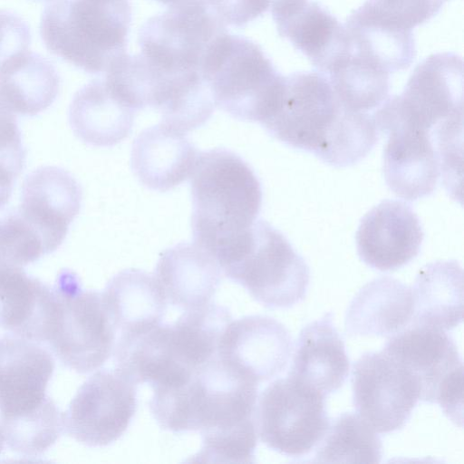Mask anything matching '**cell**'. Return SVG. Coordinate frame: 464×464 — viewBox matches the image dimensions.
Wrapping results in <instances>:
<instances>
[{
	"instance_id": "10",
	"label": "cell",
	"mask_w": 464,
	"mask_h": 464,
	"mask_svg": "<svg viewBox=\"0 0 464 464\" xmlns=\"http://www.w3.org/2000/svg\"><path fill=\"white\" fill-rule=\"evenodd\" d=\"M225 29L206 0H185L143 24L140 54L166 75L200 71L207 49Z\"/></svg>"
},
{
	"instance_id": "2",
	"label": "cell",
	"mask_w": 464,
	"mask_h": 464,
	"mask_svg": "<svg viewBox=\"0 0 464 464\" xmlns=\"http://www.w3.org/2000/svg\"><path fill=\"white\" fill-rule=\"evenodd\" d=\"M189 179L193 240L215 258L256 220L261 183L239 155L220 148L199 152Z\"/></svg>"
},
{
	"instance_id": "11",
	"label": "cell",
	"mask_w": 464,
	"mask_h": 464,
	"mask_svg": "<svg viewBox=\"0 0 464 464\" xmlns=\"http://www.w3.org/2000/svg\"><path fill=\"white\" fill-rule=\"evenodd\" d=\"M386 116L432 134L463 120V61L453 53H434L414 69L403 92L380 106Z\"/></svg>"
},
{
	"instance_id": "13",
	"label": "cell",
	"mask_w": 464,
	"mask_h": 464,
	"mask_svg": "<svg viewBox=\"0 0 464 464\" xmlns=\"http://www.w3.org/2000/svg\"><path fill=\"white\" fill-rule=\"evenodd\" d=\"M353 403L376 432L404 427L420 400L411 372L385 351L363 353L353 365Z\"/></svg>"
},
{
	"instance_id": "27",
	"label": "cell",
	"mask_w": 464,
	"mask_h": 464,
	"mask_svg": "<svg viewBox=\"0 0 464 464\" xmlns=\"http://www.w3.org/2000/svg\"><path fill=\"white\" fill-rule=\"evenodd\" d=\"M110 318L120 334L161 323L167 300L154 276L128 268L116 274L102 293Z\"/></svg>"
},
{
	"instance_id": "8",
	"label": "cell",
	"mask_w": 464,
	"mask_h": 464,
	"mask_svg": "<svg viewBox=\"0 0 464 464\" xmlns=\"http://www.w3.org/2000/svg\"><path fill=\"white\" fill-rule=\"evenodd\" d=\"M256 401L257 436L287 457L308 454L329 427L325 395L290 375L272 382Z\"/></svg>"
},
{
	"instance_id": "12",
	"label": "cell",
	"mask_w": 464,
	"mask_h": 464,
	"mask_svg": "<svg viewBox=\"0 0 464 464\" xmlns=\"http://www.w3.org/2000/svg\"><path fill=\"white\" fill-rule=\"evenodd\" d=\"M54 360L40 343L14 334L0 336V427L10 430L60 413L46 387Z\"/></svg>"
},
{
	"instance_id": "26",
	"label": "cell",
	"mask_w": 464,
	"mask_h": 464,
	"mask_svg": "<svg viewBox=\"0 0 464 464\" xmlns=\"http://www.w3.org/2000/svg\"><path fill=\"white\" fill-rule=\"evenodd\" d=\"M411 324L452 330L463 319V271L456 260L430 263L419 271L411 288Z\"/></svg>"
},
{
	"instance_id": "23",
	"label": "cell",
	"mask_w": 464,
	"mask_h": 464,
	"mask_svg": "<svg viewBox=\"0 0 464 464\" xmlns=\"http://www.w3.org/2000/svg\"><path fill=\"white\" fill-rule=\"evenodd\" d=\"M413 316L411 288L391 276L364 285L345 314L349 336H392L406 328Z\"/></svg>"
},
{
	"instance_id": "14",
	"label": "cell",
	"mask_w": 464,
	"mask_h": 464,
	"mask_svg": "<svg viewBox=\"0 0 464 464\" xmlns=\"http://www.w3.org/2000/svg\"><path fill=\"white\" fill-rule=\"evenodd\" d=\"M136 386L115 369L96 372L81 385L63 413L64 431L88 447L116 441L135 414Z\"/></svg>"
},
{
	"instance_id": "16",
	"label": "cell",
	"mask_w": 464,
	"mask_h": 464,
	"mask_svg": "<svg viewBox=\"0 0 464 464\" xmlns=\"http://www.w3.org/2000/svg\"><path fill=\"white\" fill-rule=\"evenodd\" d=\"M375 122L378 130L388 136L383 148V174L389 188L405 200L431 194L440 176L431 133L392 119H377Z\"/></svg>"
},
{
	"instance_id": "32",
	"label": "cell",
	"mask_w": 464,
	"mask_h": 464,
	"mask_svg": "<svg viewBox=\"0 0 464 464\" xmlns=\"http://www.w3.org/2000/svg\"><path fill=\"white\" fill-rule=\"evenodd\" d=\"M448 0H365L352 14L387 29L412 32L436 15Z\"/></svg>"
},
{
	"instance_id": "20",
	"label": "cell",
	"mask_w": 464,
	"mask_h": 464,
	"mask_svg": "<svg viewBox=\"0 0 464 464\" xmlns=\"http://www.w3.org/2000/svg\"><path fill=\"white\" fill-rule=\"evenodd\" d=\"M198 154L186 133L160 122L136 137L130 166L141 184L164 192L190 177Z\"/></svg>"
},
{
	"instance_id": "35",
	"label": "cell",
	"mask_w": 464,
	"mask_h": 464,
	"mask_svg": "<svg viewBox=\"0 0 464 464\" xmlns=\"http://www.w3.org/2000/svg\"><path fill=\"white\" fill-rule=\"evenodd\" d=\"M274 0H206L226 25L243 26L266 12Z\"/></svg>"
},
{
	"instance_id": "9",
	"label": "cell",
	"mask_w": 464,
	"mask_h": 464,
	"mask_svg": "<svg viewBox=\"0 0 464 464\" xmlns=\"http://www.w3.org/2000/svg\"><path fill=\"white\" fill-rule=\"evenodd\" d=\"M382 350L415 377L420 401L439 404L444 414L461 427L463 363L445 331L409 324L390 336Z\"/></svg>"
},
{
	"instance_id": "17",
	"label": "cell",
	"mask_w": 464,
	"mask_h": 464,
	"mask_svg": "<svg viewBox=\"0 0 464 464\" xmlns=\"http://www.w3.org/2000/svg\"><path fill=\"white\" fill-rule=\"evenodd\" d=\"M82 198L80 184L61 168L40 167L24 179L17 211L40 235L46 254L55 251L65 239L80 212Z\"/></svg>"
},
{
	"instance_id": "3",
	"label": "cell",
	"mask_w": 464,
	"mask_h": 464,
	"mask_svg": "<svg viewBox=\"0 0 464 464\" xmlns=\"http://www.w3.org/2000/svg\"><path fill=\"white\" fill-rule=\"evenodd\" d=\"M150 410L160 427L206 435L255 420L258 383L216 355L185 383L156 387Z\"/></svg>"
},
{
	"instance_id": "36",
	"label": "cell",
	"mask_w": 464,
	"mask_h": 464,
	"mask_svg": "<svg viewBox=\"0 0 464 464\" xmlns=\"http://www.w3.org/2000/svg\"><path fill=\"white\" fill-rule=\"evenodd\" d=\"M31 31L19 15L0 10V64L11 56L28 50Z\"/></svg>"
},
{
	"instance_id": "31",
	"label": "cell",
	"mask_w": 464,
	"mask_h": 464,
	"mask_svg": "<svg viewBox=\"0 0 464 464\" xmlns=\"http://www.w3.org/2000/svg\"><path fill=\"white\" fill-rule=\"evenodd\" d=\"M344 28L349 47L370 57L390 73L407 69L414 61L412 32L386 29L351 14Z\"/></svg>"
},
{
	"instance_id": "6",
	"label": "cell",
	"mask_w": 464,
	"mask_h": 464,
	"mask_svg": "<svg viewBox=\"0 0 464 464\" xmlns=\"http://www.w3.org/2000/svg\"><path fill=\"white\" fill-rule=\"evenodd\" d=\"M116 334L102 293L82 289L76 274L63 270L52 288L44 342L66 367L88 373L113 354Z\"/></svg>"
},
{
	"instance_id": "29",
	"label": "cell",
	"mask_w": 464,
	"mask_h": 464,
	"mask_svg": "<svg viewBox=\"0 0 464 464\" xmlns=\"http://www.w3.org/2000/svg\"><path fill=\"white\" fill-rule=\"evenodd\" d=\"M340 103L370 112L389 97L390 73L371 58L347 46L325 73Z\"/></svg>"
},
{
	"instance_id": "18",
	"label": "cell",
	"mask_w": 464,
	"mask_h": 464,
	"mask_svg": "<svg viewBox=\"0 0 464 464\" xmlns=\"http://www.w3.org/2000/svg\"><path fill=\"white\" fill-rule=\"evenodd\" d=\"M424 238L420 219L407 203L386 199L362 218L355 240L360 258L381 271L400 268L417 256Z\"/></svg>"
},
{
	"instance_id": "30",
	"label": "cell",
	"mask_w": 464,
	"mask_h": 464,
	"mask_svg": "<svg viewBox=\"0 0 464 464\" xmlns=\"http://www.w3.org/2000/svg\"><path fill=\"white\" fill-rule=\"evenodd\" d=\"M317 462L380 463L382 444L377 432L358 413L336 417L318 443Z\"/></svg>"
},
{
	"instance_id": "38",
	"label": "cell",
	"mask_w": 464,
	"mask_h": 464,
	"mask_svg": "<svg viewBox=\"0 0 464 464\" xmlns=\"http://www.w3.org/2000/svg\"><path fill=\"white\" fill-rule=\"evenodd\" d=\"M156 1L169 6V5L183 2L185 0H156Z\"/></svg>"
},
{
	"instance_id": "33",
	"label": "cell",
	"mask_w": 464,
	"mask_h": 464,
	"mask_svg": "<svg viewBox=\"0 0 464 464\" xmlns=\"http://www.w3.org/2000/svg\"><path fill=\"white\" fill-rule=\"evenodd\" d=\"M200 450L190 460L207 463H253L257 443L255 420L201 436Z\"/></svg>"
},
{
	"instance_id": "5",
	"label": "cell",
	"mask_w": 464,
	"mask_h": 464,
	"mask_svg": "<svg viewBox=\"0 0 464 464\" xmlns=\"http://www.w3.org/2000/svg\"><path fill=\"white\" fill-rule=\"evenodd\" d=\"M222 273L268 308H289L307 292L310 270L285 237L263 219L217 258Z\"/></svg>"
},
{
	"instance_id": "34",
	"label": "cell",
	"mask_w": 464,
	"mask_h": 464,
	"mask_svg": "<svg viewBox=\"0 0 464 464\" xmlns=\"http://www.w3.org/2000/svg\"><path fill=\"white\" fill-rule=\"evenodd\" d=\"M47 255L34 228L15 210L0 218V264L23 267Z\"/></svg>"
},
{
	"instance_id": "4",
	"label": "cell",
	"mask_w": 464,
	"mask_h": 464,
	"mask_svg": "<svg viewBox=\"0 0 464 464\" xmlns=\"http://www.w3.org/2000/svg\"><path fill=\"white\" fill-rule=\"evenodd\" d=\"M129 0H53L40 34L52 53L89 73L105 72L126 53Z\"/></svg>"
},
{
	"instance_id": "22",
	"label": "cell",
	"mask_w": 464,
	"mask_h": 464,
	"mask_svg": "<svg viewBox=\"0 0 464 464\" xmlns=\"http://www.w3.org/2000/svg\"><path fill=\"white\" fill-rule=\"evenodd\" d=\"M348 374L345 347L330 312L301 330L288 375L327 395L341 388Z\"/></svg>"
},
{
	"instance_id": "25",
	"label": "cell",
	"mask_w": 464,
	"mask_h": 464,
	"mask_svg": "<svg viewBox=\"0 0 464 464\" xmlns=\"http://www.w3.org/2000/svg\"><path fill=\"white\" fill-rule=\"evenodd\" d=\"M59 74L41 54L26 50L0 64V103L14 115L34 116L54 102Z\"/></svg>"
},
{
	"instance_id": "19",
	"label": "cell",
	"mask_w": 464,
	"mask_h": 464,
	"mask_svg": "<svg viewBox=\"0 0 464 464\" xmlns=\"http://www.w3.org/2000/svg\"><path fill=\"white\" fill-rule=\"evenodd\" d=\"M270 8L279 35L325 74L345 50L344 25L312 0H274Z\"/></svg>"
},
{
	"instance_id": "1",
	"label": "cell",
	"mask_w": 464,
	"mask_h": 464,
	"mask_svg": "<svg viewBox=\"0 0 464 464\" xmlns=\"http://www.w3.org/2000/svg\"><path fill=\"white\" fill-rule=\"evenodd\" d=\"M261 125L276 139L334 167L362 160L378 140L372 114L343 107L320 72L284 76L278 98Z\"/></svg>"
},
{
	"instance_id": "37",
	"label": "cell",
	"mask_w": 464,
	"mask_h": 464,
	"mask_svg": "<svg viewBox=\"0 0 464 464\" xmlns=\"http://www.w3.org/2000/svg\"><path fill=\"white\" fill-rule=\"evenodd\" d=\"M17 178L13 171L0 165V208L8 202Z\"/></svg>"
},
{
	"instance_id": "7",
	"label": "cell",
	"mask_w": 464,
	"mask_h": 464,
	"mask_svg": "<svg viewBox=\"0 0 464 464\" xmlns=\"http://www.w3.org/2000/svg\"><path fill=\"white\" fill-rule=\"evenodd\" d=\"M200 72L217 107L260 124L271 112L284 80L257 44L226 32L209 44Z\"/></svg>"
},
{
	"instance_id": "24",
	"label": "cell",
	"mask_w": 464,
	"mask_h": 464,
	"mask_svg": "<svg viewBox=\"0 0 464 464\" xmlns=\"http://www.w3.org/2000/svg\"><path fill=\"white\" fill-rule=\"evenodd\" d=\"M136 111L104 79H96L74 94L69 121L74 134L83 142L111 147L129 136Z\"/></svg>"
},
{
	"instance_id": "21",
	"label": "cell",
	"mask_w": 464,
	"mask_h": 464,
	"mask_svg": "<svg viewBox=\"0 0 464 464\" xmlns=\"http://www.w3.org/2000/svg\"><path fill=\"white\" fill-rule=\"evenodd\" d=\"M154 277L167 302L183 312L209 302L221 282L214 256L196 243H179L160 256Z\"/></svg>"
},
{
	"instance_id": "39",
	"label": "cell",
	"mask_w": 464,
	"mask_h": 464,
	"mask_svg": "<svg viewBox=\"0 0 464 464\" xmlns=\"http://www.w3.org/2000/svg\"><path fill=\"white\" fill-rule=\"evenodd\" d=\"M40 1H50L51 2V1H53V0H40Z\"/></svg>"
},
{
	"instance_id": "28",
	"label": "cell",
	"mask_w": 464,
	"mask_h": 464,
	"mask_svg": "<svg viewBox=\"0 0 464 464\" xmlns=\"http://www.w3.org/2000/svg\"><path fill=\"white\" fill-rule=\"evenodd\" d=\"M51 288L23 267L0 264V327L42 342Z\"/></svg>"
},
{
	"instance_id": "15",
	"label": "cell",
	"mask_w": 464,
	"mask_h": 464,
	"mask_svg": "<svg viewBox=\"0 0 464 464\" xmlns=\"http://www.w3.org/2000/svg\"><path fill=\"white\" fill-rule=\"evenodd\" d=\"M292 353L288 330L266 315H247L231 321L218 345L217 356L256 383L279 375Z\"/></svg>"
}]
</instances>
